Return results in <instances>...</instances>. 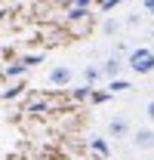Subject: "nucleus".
<instances>
[{
  "mask_svg": "<svg viewBox=\"0 0 154 160\" xmlns=\"http://www.w3.org/2000/svg\"><path fill=\"white\" fill-rule=\"evenodd\" d=\"M126 68H130L133 74H139V77L154 74V49H148V46H136L133 52L126 56Z\"/></svg>",
  "mask_w": 154,
  "mask_h": 160,
  "instance_id": "obj_1",
  "label": "nucleus"
},
{
  "mask_svg": "<svg viewBox=\"0 0 154 160\" xmlns=\"http://www.w3.org/2000/svg\"><path fill=\"white\" fill-rule=\"evenodd\" d=\"M130 142H133L136 151H154V126H139V129H133V136H130Z\"/></svg>",
  "mask_w": 154,
  "mask_h": 160,
  "instance_id": "obj_2",
  "label": "nucleus"
},
{
  "mask_svg": "<svg viewBox=\"0 0 154 160\" xmlns=\"http://www.w3.org/2000/svg\"><path fill=\"white\" fill-rule=\"evenodd\" d=\"M105 132H108L111 139H130V136H133V123L117 114V117H111L108 123H105Z\"/></svg>",
  "mask_w": 154,
  "mask_h": 160,
  "instance_id": "obj_3",
  "label": "nucleus"
},
{
  "mask_svg": "<svg viewBox=\"0 0 154 160\" xmlns=\"http://www.w3.org/2000/svg\"><path fill=\"white\" fill-rule=\"evenodd\" d=\"M49 86H71V80H74V71L68 68V65H56V68H49Z\"/></svg>",
  "mask_w": 154,
  "mask_h": 160,
  "instance_id": "obj_4",
  "label": "nucleus"
},
{
  "mask_svg": "<svg viewBox=\"0 0 154 160\" xmlns=\"http://www.w3.org/2000/svg\"><path fill=\"white\" fill-rule=\"evenodd\" d=\"M123 65H126V62H120L117 56H111V59L102 62V74H105L108 80H114V77H120V68H123Z\"/></svg>",
  "mask_w": 154,
  "mask_h": 160,
  "instance_id": "obj_5",
  "label": "nucleus"
},
{
  "mask_svg": "<svg viewBox=\"0 0 154 160\" xmlns=\"http://www.w3.org/2000/svg\"><path fill=\"white\" fill-rule=\"evenodd\" d=\"M102 77H105V74H102V65H86V68H83V83H86V86H96Z\"/></svg>",
  "mask_w": 154,
  "mask_h": 160,
  "instance_id": "obj_6",
  "label": "nucleus"
},
{
  "mask_svg": "<svg viewBox=\"0 0 154 160\" xmlns=\"http://www.w3.org/2000/svg\"><path fill=\"white\" fill-rule=\"evenodd\" d=\"M90 148H93V151H96L102 160H108V157H111V148H108V142L102 139V136H90Z\"/></svg>",
  "mask_w": 154,
  "mask_h": 160,
  "instance_id": "obj_7",
  "label": "nucleus"
},
{
  "mask_svg": "<svg viewBox=\"0 0 154 160\" xmlns=\"http://www.w3.org/2000/svg\"><path fill=\"white\" fill-rule=\"evenodd\" d=\"M130 89H133V83H130V80H123V77H114V80H108V92H111V96L130 92Z\"/></svg>",
  "mask_w": 154,
  "mask_h": 160,
  "instance_id": "obj_8",
  "label": "nucleus"
},
{
  "mask_svg": "<svg viewBox=\"0 0 154 160\" xmlns=\"http://www.w3.org/2000/svg\"><path fill=\"white\" fill-rule=\"evenodd\" d=\"M145 117H148V123L154 126V99H148V102H145Z\"/></svg>",
  "mask_w": 154,
  "mask_h": 160,
  "instance_id": "obj_9",
  "label": "nucleus"
},
{
  "mask_svg": "<svg viewBox=\"0 0 154 160\" xmlns=\"http://www.w3.org/2000/svg\"><path fill=\"white\" fill-rule=\"evenodd\" d=\"M142 9H145L148 16H154V0H142Z\"/></svg>",
  "mask_w": 154,
  "mask_h": 160,
  "instance_id": "obj_10",
  "label": "nucleus"
},
{
  "mask_svg": "<svg viewBox=\"0 0 154 160\" xmlns=\"http://www.w3.org/2000/svg\"><path fill=\"white\" fill-rule=\"evenodd\" d=\"M83 3H90V0H71V6H74V9H83Z\"/></svg>",
  "mask_w": 154,
  "mask_h": 160,
  "instance_id": "obj_11",
  "label": "nucleus"
},
{
  "mask_svg": "<svg viewBox=\"0 0 154 160\" xmlns=\"http://www.w3.org/2000/svg\"><path fill=\"white\" fill-rule=\"evenodd\" d=\"M114 3H117V0H108V6H114Z\"/></svg>",
  "mask_w": 154,
  "mask_h": 160,
  "instance_id": "obj_12",
  "label": "nucleus"
}]
</instances>
